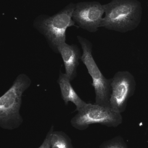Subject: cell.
I'll list each match as a JSON object with an SVG mask.
<instances>
[{
    "mask_svg": "<svg viewBox=\"0 0 148 148\" xmlns=\"http://www.w3.org/2000/svg\"><path fill=\"white\" fill-rule=\"evenodd\" d=\"M136 88L134 77L128 71H119L111 79L110 108L118 113H123L127 108L128 101L133 96Z\"/></svg>",
    "mask_w": 148,
    "mask_h": 148,
    "instance_id": "8992f818",
    "label": "cell"
},
{
    "mask_svg": "<svg viewBox=\"0 0 148 148\" xmlns=\"http://www.w3.org/2000/svg\"><path fill=\"white\" fill-rule=\"evenodd\" d=\"M53 131H54V127L53 126H52L51 128L48 132L43 142L38 148H50V139H51V134Z\"/></svg>",
    "mask_w": 148,
    "mask_h": 148,
    "instance_id": "7c38bea8",
    "label": "cell"
},
{
    "mask_svg": "<svg viewBox=\"0 0 148 148\" xmlns=\"http://www.w3.org/2000/svg\"><path fill=\"white\" fill-rule=\"evenodd\" d=\"M58 53L60 54L62 59L65 74L72 82L77 76L79 60L82 56L80 48L77 45H69L66 42L59 47Z\"/></svg>",
    "mask_w": 148,
    "mask_h": 148,
    "instance_id": "ba28073f",
    "label": "cell"
},
{
    "mask_svg": "<svg viewBox=\"0 0 148 148\" xmlns=\"http://www.w3.org/2000/svg\"><path fill=\"white\" fill-rule=\"evenodd\" d=\"M75 5L70 3L54 15H41L34 21L35 28L44 36L50 47L56 53L59 47L66 43L68 28L77 27L73 19Z\"/></svg>",
    "mask_w": 148,
    "mask_h": 148,
    "instance_id": "7a4b0ae2",
    "label": "cell"
},
{
    "mask_svg": "<svg viewBox=\"0 0 148 148\" xmlns=\"http://www.w3.org/2000/svg\"><path fill=\"white\" fill-rule=\"evenodd\" d=\"M77 39L83 50L81 60L86 66L88 73L92 78L91 84L95 94V103L110 107L111 79L106 78L97 66L92 54V43L81 36H77Z\"/></svg>",
    "mask_w": 148,
    "mask_h": 148,
    "instance_id": "5b68a950",
    "label": "cell"
},
{
    "mask_svg": "<svg viewBox=\"0 0 148 148\" xmlns=\"http://www.w3.org/2000/svg\"><path fill=\"white\" fill-rule=\"evenodd\" d=\"M71 82L66 74L60 72L57 82L60 87L62 99L64 101L66 106L70 102L73 103L76 107V111H78L87 102L83 100L78 95L72 86Z\"/></svg>",
    "mask_w": 148,
    "mask_h": 148,
    "instance_id": "9c48e42d",
    "label": "cell"
},
{
    "mask_svg": "<svg viewBox=\"0 0 148 148\" xmlns=\"http://www.w3.org/2000/svg\"><path fill=\"white\" fill-rule=\"evenodd\" d=\"M101 27L125 33L136 29L141 21L142 9L138 0H112L104 4Z\"/></svg>",
    "mask_w": 148,
    "mask_h": 148,
    "instance_id": "6da1fadb",
    "label": "cell"
},
{
    "mask_svg": "<svg viewBox=\"0 0 148 148\" xmlns=\"http://www.w3.org/2000/svg\"><path fill=\"white\" fill-rule=\"evenodd\" d=\"M100 148H128L123 139L120 136L103 143Z\"/></svg>",
    "mask_w": 148,
    "mask_h": 148,
    "instance_id": "8fae6325",
    "label": "cell"
},
{
    "mask_svg": "<svg viewBox=\"0 0 148 148\" xmlns=\"http://www.w3.org/2000/svg\"><path fill=\"white\" fill-rule=\"evenodd\" d=\"M104 13V6L98 2H82L75 3L73 19L78 27L95 33L101 27Z\"/></svg>",
    "mask_w": 148,
    "mask_h": 148,
    "instance_id": "52a82bcc",
    "label": "cell"
},
{
    "mask_svg": "<svg viewBox=\"0 0 148 148\" xmlns=\"http://www.w3.org/2000/svg\"><path fill=\"white\" fill-rule=\"evenodd\" d=\"M51 148H74L69 136L62 131H53L50 139Z\"/></svg>",
    "mask_w": 148,
    "mask_h": 148,
    "instance_id": "30bf717a",
    "label": "cell"
},
{
    "mask_svg": "<svg viewBox=\"0 0 148 148\" xmlns=\"http://www.w3.org/2000/svg\"><path fill=\"white\" fill-rule=\"evenodd\" d=\"M72 118V127L80 130L87 129L92 124H101L109 127H116L123 122L121 114L110 107L87 103Z\"/></svg>",
    "mask_w": 148,
    "mask_h": 148,
    "instance_id": "277c9868",
    "label": "cell"
},
{
    "mask_svg": "<svg viewBox=\"0 0 148 148\" xmlns=\"http://www.w3.org/2000/svg\"><path fill=\"white\" fill-rule=\"evenodd\" d=\"M31 84L30 78L24 74L19 75L13 84L0 98V127L3 129L17 128L23 122L20 114L22 97Z\"/></svg>",
    "mask_w": 148,
    "mask_h": 148,
    "instance_id": "3957f363",
    "label": "cell"
}]
</instances>
